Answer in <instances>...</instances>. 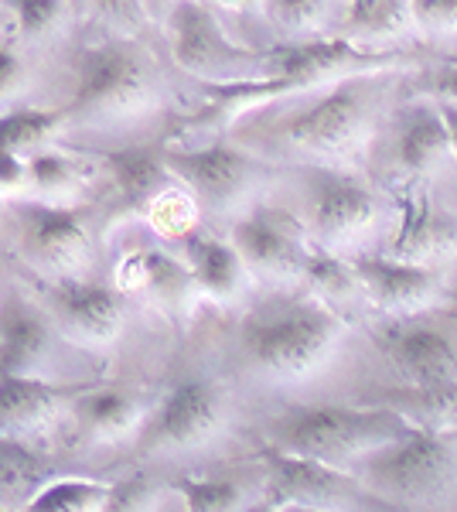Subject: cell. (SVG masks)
<instances>
[{
    "label": "cell",
    "mask_w": 457,
    "mask_h": 512,
    "mask_svg": "<svg viewBox=\"0 0 457 512\" xmlns=\"http://www.w3.org/2000/svg\"><path fill=\"white\" fill-rule=\"evenodd\" d=\"M413 424L400 410L386 407H345V403H307L290 407L267 424L270 444L287 454L324 461V465L355 472L369 454L400 441Z\"/></svg>",
    "instance_id": "obj_1"
},
{
    "label": "cell",
    "mask_w": 457,
    "mask_h": 512,
    "mask_svg": "<svg viewBox=\"0 0 457 512\" xmlns=\"http://www.w3.org/2000/svg\"><path fill=\"white\" fill-rule=\"evenodd\" d=\"M345 335V321L324 301H294L246 318L243 352L273 383H297L318 373Z\"/></svg>",
    "instance_id": "obj_2"
},
{
    "label": "cell",
    "mask_w": 457,
    "mask_h": 512,
    "mask_svg": "<svg viewBox=\"0 0 457 512\" xmlns=\"http://www.w3.org/2000/svg\"><path fill=\"white\" fill-rule=\"evenodd\" d=\"M76 76V96L65 106L72 120H127L154 110L161 96L151 59L123 38L89 45Z\"/></svg>",
    "instance_id": "obj_3"
},
{
    "label": "cell",
    "mask_w": 457,
    "mask_h": 512,
    "mask_svg": "<svg viewBox=\"0 0 457 512\" xmlns=\"http://www.w3.org/2000/svg\"><path fill=\"white\" fill-rule=\"evenodd\" d=\"M457 472V454L451 434L427 431L417 427L400 437V441L386 444L376 454L362 461L355 468L359 482L379 499H406V502H423L437 499L451 489Z\"/></svg>",
    "instance_id": "obj_4"
},
{
    "label": "cell",
    "mask_w": 457,
    "mask_h": 512,
    "mask_svg": "<svg viewBox=\"0 0 457 512\" xmlns=\"http://www.w3.org/2000/svg\"><path fill=\"white\" fill-rule=\"evenodd\" d=\"M171 52L181 72L209 86H232L273 76V48L253 52L226 38L215 14L198 0H178L171 11Z\"/></svg>",
    "instance_id": "obj_5"
},
{
    "label": "cell",
    "mask_w": 457,
    "mask_h": 512,
    "mask_svg": "<svg viewBox=\"0 0 457 512\" xmlns=\"http://www.w3.org/2000/svg\"><path fill=\"white\" fill-rule=\"evenodd\" d=\"M372 99H376L372 76L335 82L311 106H304V110L290 113L287 120H280L277 137L287 147H294V151L307 154V158H318V161L348 158V154L359 151L365 137Z\"/></svg>",
    "instance_id": "obj_6"
},
{
    "label": "cell",
    "mask_w": 457,
    "mask_h": 512,
    "mask_svg": "<svg viewBox=\"0 0 457 512\" xmlns=\"http://www.w3.org/2000/svg\"><path fill=\"white\" fill-rule=\"evenodd\" d=\"M168 164L181 185L198 198V205L215 216H243L249 198L270 178V168L260 158L229 144L178 147L168 151Z\"/></svg>",
    "instance_id": "obj_7"
},
{
    "label": "cell",
    "mask_w": 457,
    "mask_h": 512,
    "mask_svg": "<svg viewBox=\"0 0 457 512\" xmlns=\"http://www.w3.org/2000/svg\"><path fill=\"white\" fill-rule=\"evenodd\" d=\"M267 465V495L280 506H304L324 512H365L379 495H372L355 472L324 465V461L287 454L273 444L260 451Z\"/></svg>",
    "instance_id": "obj_8"
},
{
    "label": "cell",
    "mask_w": 457,
    "mask_h": 512,
    "mask_svg": "<svg viewBox=\"0 0 457 512\" xmlns=\"http://www.w3.org/2000/svg\"><path fill=\"white\" fill-rule=\"evenodd\" d=\"M18 233L28 263L45 274L48 284L86 280L96 253L93 236L76 209L24 202L18 209Z\"/></svg>",
    "instance_id": "obj_9"
},
{
    "label": "cell",
    "mask_w": 457,
    "mask_h": 512,
    "mask_svg": "<svg viewBox=\"0 0 457 512\" xmlns=\"http://www.w3.org/2000/svg\"><path fill=\"white\" fill-rule=\"evenodd\" d=\"M226 424V396L215 379H185L157 403L144 427V448L157 454H181L205 448Z\"/></svg>",
    "instance_id": "obj_10"
},
{
    "label": "cell",
    "mask_w": 457,
    "mask_h": 512,
    "mask_svg": "<svg viewBox=\"0 0 457 512\" xmlns=\"http://www.w3.org/2000/svg\"><path fill=\"white\" fill-rule=\"evenodd\" d=\"M307 233L318 246L338 253L345 243H355L379 219V202L355 175L342 168H311L307 175Z\"/></svg>",
    "instance_id": "obj_11"
},
{
    "label": "cell",
    "mask_w": 457,
    "mask_h": 512,
    "mask_svg": "<svg viewBox=\"0 0 457 512\" xmlns=\"http://www.w3.org/2000/svg\"><path fill=\"white\" fill-rule=\"evenodd\" d=\"M229 243L236 246L253 277L297 280L304 277V260L311 253L307 229L277 205H249L232 219Z\"/></svg>",
    "instance_id": "obj_12"
},
{
    "label": "cell",
    "mask_w": 457,
    "mask_h": 512,
    "mask_svg": "<svg viewBox=\"0 0 457 512\" xmlns=\"http://www.w3.org/2000/svg\"><path fill=\"white\" fill-rule=\"evenodd\" d=\"M48 304L58 332L89 349H106L123 335L127 297L116 287L93 280H62L48 284Z\"/></svg>",
    "instance_id": "obj_13"
},
{
    "label": "cell",
    "mask_w": 457,
    "mask_h": 512,
    "mask_svg": "<svg viewBox=\"0 0 457 512\" xmlns=\"http://www.w3.org/2000/svg\"><path fill=\"white\" fill-rule=\"evenodd\" d=\"M376 342L406 386H437L457 379V345L444 328L417 318H393L376 328Z\"/></svg>",
    "instance_id": "obj_14"
},
{
    "label": "cell",
    "mask_w": 457,
    "mask_h": 512,
    "mask_svg": "<svg viewBox=\"0 0 457 512\" xmlns=\"http://www.w3.org/2000/svg\"><path fill=\"white\" fill-rule=\"evenodd\" d=\"M352 263L359 270L369 301L393 318L417 315L444 294V277L427 263L396 260L389 253H362Z\"/></svg>",
    "instance_id": "obj_15"
},
{
    "label": "cell",
    "mask_w": 457,
    "mask_h": 512,
    "mask_svg": "<svg viewBox=\"0 0 457 512\" xmlns=\"http://www.w3.org/2000/svg\"><path fill=\"white\" fill-rule=\"evenodd\" d=\"M82 393H89L86 386H62L55 379L0 376V437L28 444L45 437Z\"/></svg>",
    "instance_id": "obj_16"
},
{
    "label": "cell",
    "mask_w": 457,
    "mask_h": 512,
    "mask_svg": "<svg viewBox=\"0 0 457 512\" xmlns=\"http://www.w3.org/2000/svg\"><path fill=\"white\" fill-rule=\"evenodd\" d=\"M58 325L28 304L0 315V376L52 379L58 369Z\"/></svg>",
    "instance_id": "obj_17"
},
{
    "label": "cell",
    "mask_w": 457,
    "mask_h": 512,
    "mask_svg": "<svg viewBox=\"0 0 457 512\" xmlns=\"http://www.w3.org/2000/svg\"><path fill=\"white\" fill-rule=\"evenodd\" d=\"M396 209H400V219H396L393 243L386 250L389 256L427 263L457 246V222L423 188H403L396 195Z\"/></svg>",
    "instance_id": "obj_18"
},
{
    "label": "cell",
    "mask_w": 457,
    "mask_h": 512,
    "mask_svg": "<svg viewBox=\"0 0 457 512\" xmlns=\"http://www.w3.org/2000/svg\"><path fill=\"white\" fill-rule=\"evenodd\" d=\"M123 291H137L147 294L161 311H168L171 318L185 321L191 318V311L202 301L195 277H191L185 260H174V256L161 250H140L123 263V277H120Z\"/></svg>",
    "instance_id": "obj_19"
},
{
    "label": "cell",
    "mask_w": 457,
    "mask_h": 512,
    "mask_svg": "<svg viewBox=\"0 0 457 512\" xmlns=\"http://www.w3.org/2000/svg\"><path fill=\"white\" fill-rule=\"evenodd\" d=\"M181 246H185V263L202 297H209L215 304H232L246 294L253 274H249L243 256H239V250L232 243L215 239V236L191 233L188 239H181Z\"/></svg>",
    "instance_id": "obj_20"
},
{
    "label": "cell",
    "mask_w": 457,
    "mask_h": 512,
    "mask_svg": "<svg viewBox=\"0 0 457 512\" xmlns=\"http://www.w3.org/2000/svg\"><path fill=\"white\" fill-rule=\"evenodd\" d=\"M72 414L79 420V431L93 444H120L144 434L147 403L127 390H89L72 403Z\"/></svg>",
    "instance_id": "obj_21"
},
{
    "label": "cell",
    "mask_w": 457,
    "mask_h": 512,
    "mask_svg": "<svg viewBox=\"0 0 457 512\" xmlns=\"http://www.w3.org/2000/svg\"><path fill=\"white\" fill-rule=\"evenodd\" d=\"M106 164L113 171V185L120 195L123 209L147 216V209L157 202V195H164L178 181L171 171L168 154L147 151V147H127V151H110Z\"/></svg>",
    "instance_id": "obj_22"
},
{
    "label": "cell",
    "mask_w": 457,
    "mask_h": 512,
    "mask_svg": "<svg viewBox=\"0 0 457 512\" xmlns=\"http://www.w3.org/2000/svg\"><path fill=\"white\" fill-rule=\"evenodd\" d=\"M396 158L410 175H427L440 168L451 154V134L440 106H413L403 117L400 140H396Z\"/></svg>",
    "instance_id": "obj_23"
},
{
    "label": "cell",
    "mask_w": 457,
    "mask_h": 512,
    "mask_svg": "<svg viewBox=\"0 0 457 512\" xmlns=\"http://www.w3.org/2000/svg\"><path fill=\"white\" fill-rule=\"evenodd\" d=\"M86 192V168L69 158V154L45 147L28 161L24 171V202L41 205H62V209H76V202Z\"/></svg>",
    "instance_id": "obj_24"
},
{
    "label": "cell",
    "mask_w": 457,
    "mask_h": 512,
    "mask_svg": "<svg viewBox=\"0 0 457 512\" xmlns=\"http://www.w3.org/2000/svg\"><path fill=\"white\" fill-rule=\"evenodd\" d=\"M55 475V465L28 441L0 437V506L24 509Z\"/></svg>",
    "instance_id": "obj_25"
},
{
    "label": "cell",
    "mask_w": 457,
    "mask_h": 512,
    "mask_svg": "<svg viewBox=\"0 0 457 512\" xmlns=\"http://www.w3.org/2000/svg\"><path fill=\"white\" fill-rule=\"evenodd\" d=\"M65 123H72L69 110H35V106H14L0 113V158L31 161L38 151L52 147Z\"/></svg>",
    "instance_id": "obj_26"
},
{
    "label": "cell",
    "mask_w": 457,
    "mask_h": 512,
    "mask_svg": "<svg viewBox=\"0 0 457 512\" xmlns=\"http://www.w3.org/2000/svg\"><path fill=\"white\" fill-rule=\"evenodd\" d=\"M382 400L417 427L440 434L457 431V379L437 386H403V390L386 393Z\"/></svg>",
    "instance_id": "obj_27"
},
{
    "label": "cell",
    "mask_w": 457,
    "mask_h": 512,
    "mask_svg": "<svg viewBox=\"0 0 457 512\" xmlns=\"http://www.w3.org/2000/svg\"><path fill=\"white\" fill-rule=\"evenodd\" d=\"M110 499H113L110 482L65 475V478H52L21 512H106Z\"/></svg>",
    "instance_id": "obj_28"
},
{
    "label": "cell",
    "mask_w": 457,
    "mask_h": 512,
    "mask_svg": "<svg viewBox=\"0 0 457 512\" xmlns=\"http://www.w3.org/2000/svg\"><path fill=\"white\" fill-rule=\"evenodd\" d=\"M301 280L314 294H321L324 304L355 301L359 294H365L355 263L338 253H331V250H324V246H311V253H307V260H304Z\"/></svg>",
    "instance_id": "obj_29"
},
{
    "label": "cell",
    "mask_w": 457,
    "mask_h": 512,
    "mask_svg": "<svg viewBox=\"0 0 457 512\" xmlns=\"http://www.w3.org/2000/svg\"><path fill=\"white\" fill-rule=\"evenodd\" d=\"M174 492L185 502V512H246L256 502L243 478L232 475H185L174 482Z\"/></svg>",
    "instance_id": "obj_30"
},
{
    "label": "cell",
    "mask_w": 457,
    "mask_h": 512,
    "mask_svg": "<svg viewBox=\"0 0 457 512\" xmlns=\"http://www.w3.org/2000/svg\"><path fill=\"white\" fill-rule=\"evenodd\" d=\"M198 212H202V205H198V198L188 192L181 181H174L164 195H157V202L147 209V222H151V229L157 236L164 239H188L191 233H198Z\"/></svg>",
    "instance_id": "obj_31"
},
{
    "label": "cell",
    "mask_w": 457,
    "mask_h": 512,
    "mask_svg": "<svg viewBox=\"0 0 457 512\" xmlns=\"http://www.w3.org/2000/svg\"><path fill=\"white\" fill-rule=\"evenodd\" d=\"M7 7L28 41H48L69 24V0H7Z\"/></svg>",
    "instance_id": "obj_32"
},
{
    "label": "cell",
    "mask_w": 457,
    "mask_h": 512,
    "mask_svg": "<svg viewBox=\"0 0 457 512\" xmlns=\"http://www.w3.org/2000/svg\"><path fill=\"white\" fill-rule=\"evenodd\" d=\"M345 24L352 35H393L403 24L400 0H348Z\"/></svg>",
    "instance_id": "obj_33"
},
{
    "label": "cell",
    "mask_w": 457,
    "mask_h": 512,
    "mask_svg": "<svg viewBox=\"0 0 457 512\" xmlns=\"http://www.w3.org/2000/svg\"><path fill=\"white\" fill-rule=\"evenodd\" d=\"M263 7L270 21L294 41L311 35L328 14V0H263Z\"/></svg>",
    "instance_id": "obj_34"
},
{
    "label": "cell",
    "mask_w": 457,
    "mask_h": 512,
    "mask_svg": "<svg viewBox=\"0 0 457 512\" xmlns=\"http://www.w3.org/2000/svg\"><path fill=\"white\" fill-rule=\"evenodd\" d=\"M161 495H164V485L157 482V478L151 475L127 478V482L113 485V499H110V506H106V512H157Z\"/></svg>",
    "instance_id": "obj_35"
},
{
    "label": "cell",
    "mask_w": 457,
    "mask_h": 512,
    "mask_svg": "<svg viewBox=\"0 0 457 512\" xmlns=\"http://www.w3.org/2000/svg\"><path fill=\"white\" fill-rule=\"evenodd\" d=\"M28 62L14 45H0V113L14 110V103L28 89Z\"/></svg>",
    "instance_id": "obj_36"
},
{
    "label": "cell",
    "mask_w": 457,
    "mask_h": 512,
    "mask_svg": "<svg viewBox=\"0 0 457 512\" xmlns=\"http://www.w3.org/2000/svg\"><path fill=\"white\" fill-rule=\"evenodd\" d=\"M413 21L430 31H454L457 28V0H406Z\"/></svg>",
    "instance_id": "obj_37"
},
{
    "label": "cell",
    "mask_w": 457,
    "mask_h": 512,
    "mask_svg": "<svg viewBox=\"0 0 457 512\" xmlns=\"http://www.w3.org/2000/svg\"><path fill=\"white\" fill-rule=\"evenodd\" d=\"M96 14L123 31H137L147 24V0H93Z\"/></svg>",
    "instance_id": "obj_38"
},
{
    "label": "cell",
    "mask_w": 457,
    "mask_h": 512,
    "mask_svg": "<svg viewBox=\"0 0 457 512\" xmlns=\"http://www.w3.org/2000/svg\"><path fill=\"white\" fill-rule=\"evenodd\" d=\"M423 89H427L430 96H437L440 103L457 106V59H447L440 69L427 72V76H423Z\"/></svg>",
    "instance_id": "obj_39"
},
{
    "label": "cell",
    "mask_w": 457,
    "mask_h": 512,
    "mask_svg": "<svg viewBox=\"0 0 457 512\" xmlns=\"http://www.w3.org/2000/svg\"><path fill=\"white\" fill-rule=\"evenodd\" d=\"M440 113H444L447 134H451V154L457 158V106H451V103H440Z\"/></svg>",
    "instance_id": "obj_40"
},
{
    "label": "cell",
    "mask_w": 457,
    "mask_h": 512,
    "mask_svg": "<svg viewBox=\"0 0 457 512\" xmlns=\"http://www.w3.org/2000/svg\"><path fill=\"white\" fill-rule=\"evenodd\" d=\"M246 512H284V506H280V502H273L270 495L263 492V499H256Z\"/></svg>",
    "instance_id": "obj_41"
},
{
    "label": "cell",
    "mask_w": 457,
    "mask_h": 512,
    "mask_svg": "<svg viewBox=\"0 0 457 512\" xmlns=\"http://www.w3.org/2000/svg\"><path fill=\"white\" fill-rule=\"evenodd\" d=\"M219 4H226V7H253L256 0H219Z\"/></svg>",
    "instance_id": "obj_42"
},
{
    "label": "cell",
    "mask_w": 457,
    "mask_h": 512,
    "mask_svg": "<svg viewBox=\"0 0 457 512\" xmlns=\"http://www.w3.org/2000/svg\"><path fill=\"white\" fill-rule=\"evenodd\" d=\"M284 512H324V509H304V506H284Z\"/></svg>",
    "instance_id": "obj_43"
},
{
    "label": "cell",
    "mask_w": 457,
    "mask_h": 512,
    "mask_svg": "<svg viewBox=\"0 0 457 512\" xmlns=\"http://www.w3.org/2000/svg\"><path fill=\"white\" fill-rule=\"evenodd\" d=\"M0 512H18V509H7V506H0Z\"/></svg>",
    "instance_id": "obj_44"
},
{
    "label": "cell",
    "mask_w": 457,
    "mask_h": 512,
    "mask_svg": "<svg viewBox=\"0 0 457 512\" xmlns=\"http://www.w3.org/2000/svg\"><path fill=\"white\" fill-rule=\"evenodd\" d=\"M0 202H4V195H0Z\"/></svg>",
    "instance_id": "obj_45"
}]
</instances>
